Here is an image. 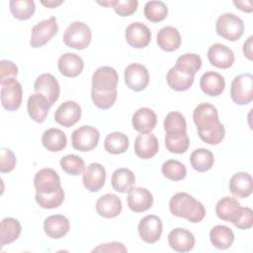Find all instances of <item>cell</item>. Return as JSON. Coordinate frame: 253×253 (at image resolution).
Returning a JSON list of instances; mask_svg holds the SVG:
<instances>
[{"instance_id": "obj_1", "label": "cell", "mask_w": 253, "mask_h": 253, "mask_svg": "<svg viewBox=\"0 0 253 253\" xmlns=\"http://www.w3.org/2000/svg\"><path fill=\"white\" fill-rule=\"evenodd\" d=\"M169 210L173 215L186 218L193 223L200 222L206 215L203 204L184 192H179L170 199Z\"/></svg>"}, {"instance_id": "obj_2", "label": "cell", "mask_w": 253, "mask_h": 253, "mask_svg": "<svg viewBox=\"0 0 253 253\" xmlns=\"http://www.w3.org/2000/svg\"><path fill=\"white\" fill-rule=\"evenodd\" d=\"M62 39L68 47L81 50L90 44L92 32L87 24L76 21L66 28Z\"/></svg>"}, {"instance_id": "obj_3", "label": "cell", "mask_w": 253, "mask_h": 253, "mask_svg": "<svg viewBox=\"0 0 253 253\" xmlns=\"http://www.w3.org/2000/svg\"><path fill=\"white\" fill-rule=\"evenodd\" d=\"M216 34L230 42L238 41L244 33V23L242 19L232 13L220 15L215 23Z\"/></svg>"}, {"instance_id": "obj_4", "label": "cell", "mask_w": 253, "mask_h": 253, "mask_svg": "<svg viewBox=\"0 0 253 253\" xmlns=\"http://www.w3.org/2000/svg\"><path fill=\"white\" fill-rule=\"evenodd\" d=\"M231 100L240 106L249 104L253 99V76L242 73L234 77L230 86Z\"/></svg>"}, {"instance_id": "obj_5", "label": "cell", "mask_w": 253, "mask_h": 253, "mask_svg": "<svg viewBox=\"0 0 253 253\" xmlns=\"http://www.w3.org/2000/svg\"><path fill=\"white\" fill-rule=\"evenodd\" d=\"M100 138L98 129L91 126H82L76 128L71 134V144L76 150L85 152L93 150Z\"/></svg>"}, {"instance_id": "obj_6", "label": "cell", "mask_w": 253, "mask_h": 253, "mask_svg": "<svg viewBox=\"0 0 253 253\" xmlns=\"http://www.w3.org/2000/svg\"><path fill=\"white\" fill-rule=\"evenodd\" d=\"M58 32V25L55 17L42 20L32 28L30 44L37 48L46 44Z\"/></svg>"}, {"instance_id": "obj_7", "label": "cell", "mask_w": 253, "mask_h": 253, "mask_svg": "<svg viewBox=\"0 0 253 253\" xmlns=\"http://www.w3.org/2000/svg\"><path fill=\"white\" fill-rule=\"evenodd\" d=\"M193 120L198 131L209 130L220 123L216 108L209 103L199 104L195 108Z\"/></svg>"}, {"instance_id": "obj_8", "label": "cell", "mask_w": 253, "mask_h": 253, "mask_svg": "<svg viewBox=\"0 0 253 253\" xmlns=\"http://www.w3.org/2000/svg\"><path fill=\"white\" fill-rule=\"evenodd\" d=\"M1 103L5 110L16 111L20 108L23 98V88L15 78L1 84Z\"/></svg>"}, {"instance_id": "obj_9", "label": "cell", "mask_w": 253, "mask_h": 253, "mask_svg": "<svg viewBox=\"0 0 253 253\" xmlns=\"http://www.w3.org/2000/svg\"><path fill=\"white\" fill-rule=\"evenodd\" d=\"M125 82L130 90L142 91L149 82L148 70L142 64L131 63L125 69Z\"/></svg>"}, {"instance_id": "obj_10", "label": "cell", "mask_w": 253, "mask_h": 253, "mask_svg": "<svg viewBox=\"0 0 253 253\" xmlns=\"http://www.w3.org/2000/svg\"><path fill=\"white\" fill-rule=\"evenodd\" d=\"M162 220L159 216L148 214L142 217L138 223L140 238L146 243H155L162 234Z\"/></svg>"}, {"instance_id": "obj_11", "label": "cell", "mask_w": 253, "mask_h": 253, "mask_svg": "<svg viewBox=\"0 0 253 253\" xmlns=\"http://www.w3.org/2000/svg\"><path fill=\"white\" fill-rule=\"evenodd\" d=\"M119 75L111 66H101L92 76V89L97 91H112L117 89Z\"/></svg>"}, {"instance_id": "obj_12", "label": "cell", "mask_w": 253, "mask_h": 253, "mask_svg": "<svg viewBox=\"0 0 253 253\" xmlns=\"http://www.w3.org/2000/svg\"><path fill=\"white\" fill-rule=\"evenodd\" d=\"M34 186L36 193L50 194L61 187L60 178L53 169L43 168L38 171L35 175Z\"/></svg>"}, {"instance_id": "obj_13", "label": "cell", "mask_w": 253, "mask_h": 253, "mask_svg": "<svg viewBox=\"0 0 253 253\" xmlns=\"http://www.w3.org/2000/svg\"><path fill=\"white\" fill-rule=\"evenodd\" d=\"M34 89L36 93L43 95L50 106H52L58 99L60 94V87L56 78L50 73L41 74L35 81Z\"/></svg>"}, {"instance_id": "obj_14", "label": "cell", "mask_w": 253, "mask_h": 253, "mask_svg": "<svg viewBox=\"0 0 253 253\" xmlns=\"http://www.w3.org/2000/svg\"><path fill=\"white\" fill-rule=\"evenodd\" d=\"M125 37L130 46L143 48L147 46L151 41V32L143 23L133 22L126 27Z\"/></svg>"}, {"instance_id": "obj_15", "label": "cell", "mask_w": 253, "mask_h": 253, "mask_svg": "<svg viewBox=\"0 0 253 253\" xmlns=\"http://www.w3.org/2000/svg\"><path fill=\"white\" fill-rule=\"evenodd\" d=\"M81 119V107L74 101H65L54 113V121L65 127H70Z\"/></svg>"}, {"instance_id": "obj_16", "label": "cell", "mask_w": 253, "mask_h": 253, "mask_svg": "<svg viewBox=\"0 0 253 253\" xmlns=\"http://www.w3.org/2000/svg\"><path fill=\"white\" fill-rule=\"evenodd\" d=\"M153 205V196L145 188L131 187L127 191V206L134 212H142Z\"/></svg>"}, {"instance_id": "obj_17", "label": "cell", "mask_w": 253, "mask_h": 253, "mask_svg": "<svg viewBox=\"0 0 253 253\" xmlns=\"http://www.w3.org/2000/svg\"><path fill=\"white\" fill-rule=\"evenodd\" d=\"M208 58L211 65L226 69L233 65L235 57L233 51L222 43H213L208 50Z\"/></svg>"}, {"instance_id": "obj_18", "label": "cell", "mask_w": 253, "mask_h": 253, "mask_svg": "<svg viewBox=\"0 0 253 253\" xmlns=\"http://www.w3.org/2000/svg\"><path fill=\"white\" fill-rule=\"evenodd\" d=\"M106 181V170L100 163H91L83 172L82 182L90 192L100 191Z\"/></svg>"}, {"instance_id": "obj_19", "label": "cell", "mask_w": 253, "mask_h": 253, "mask_svg": "<svg viewBox=\"0 0 253 253\" xmlns=\"http://www.w3.org/2000/svg\"><path fill=\"white\" fill-rule=\"evenodd\" d=\"M195 236L188 229L177 227L168 234V243L170 247L177 252H189L195 246Z\"/></svg>"}, {"instance_id": "obj_20", "label": "cell", "mask_w": 253, "mask_h": 253, "mask_svg": "<svg viewBox=\"0 0 253 253\" xmlns=\"http://www.w3.org/2000/svg\"><path fill=\"white\" fill-rule=\"evenodd\" d=\"M159 148L157 137L151 133H140L134 140V152L141 159L152 158Z\"/></svg>"}, {"instance_id": "obj_21", "label": "cell", "mask_w": 253, "mask_h": 253, "mask_svg": "<svg viewBox=\"0 0 253 253\" xmlns=\"http://www.w3.org/2000/svg\"><path fill=\"white\" fill-rule=\"evenodd\" d=\"M50 107L47 99L39 93L31 95L27 102V110L30 118L40 124L45 121Z\"/></svg>"}, {"instance_id": "obj_22", "label": "cell", "mask_w": 253, "mask_h": 253, "mask_svg": "<svg viewBox=\"0 0 253 253\" xmlns=\"http://www.w3.org/2000/svg\"><path fill=\"white\" fill-rule=\"evenodd\" d=\"M122 201L115 194H106L100 197L96 203L97 213L105 218H114L122 212Z\"/></svg>"}, {"instance_id": "obj_23", "label": "cell", "mask_w": 253, "mask_h": 253, "mask_svg": "<svg viewBox=\"0 0 253 253\" xmlns=\"http://www.w3.org/2000/svg\"><path fill=\"white\" fill-rule=\"evenodd\" d=\"M70 224L66 216L62 214H52L43 221V230L51 239H59L67 234Z\"/></svg>"}, {"instance_id": "obj_24", "label": "cell", "mask_w": 253, "mask_h": 253, "mask_svg": "<svg viewBox=\"0 0 253 253\" xmlns=\"http://www.w3.org/2000/svg\"><path fill=\"white\" fill-rule=\"evenodd\" d=\"M132 127L140 132L147 133L154 129L157 123V117L153 110L149 108H139L134 112L131 119Z\"/></svg>"}, {"instance_id": "obj_25", "label": "cell", "mask_w": 253, "mask_h": 253, "mask_svg": "<svg viewBox=\"0 0 253 253\" xmlns=\"http://www.w3.org/2000/svg\"><path fill=\"white\" fill-rule=\"evenodd\" d=\"M57 67L63 76L73 78L77 77L82 72L84 68V62L79 55L66 52L58 58Z\"/></svg>"}, {"instance_id": "obj_26", "label": "cell", "mask_w": 253, "mask_h": 253, "mask_svg": "<svg viewBox=\"0 0 253 253\" xmlns=\"http://www.w3.org/2000/svg\"><path fill=\"white\" fill-rule=\"evenodd\" d=\"M200 87L206 95L217 97L225 88V80L219 73L208 71L202 75L200 79Z\"/></svg>"}, {"instance_id": "obj_27", "label": "cell", "mask_w": 253, "mask_h": 253, "mask_svg": "<svg viewBox=\"0 0 253 253\" xmlns=\"http://www.w3.org/2000/svg\"><path fill=\"white\" fill-rule=\"evenodd\" d=\"M229 191L237 198H247L253 191V180L246 172L235 173L229 180Z\"/></svg>"}, {"instance_id": "obj_28", "label": "cell", "mask_w": 253, "mask_h": 253, "mask_svg": "<svg viewBox=\"0 0 253 253\" xmlns=\"http://www.w3.org/2000/svg\"><path fill=\"white\" fill-rule=\"evenodd\" d=\"M157 44L165 51H174L181 45V35L179 31L172 27L166 26L157 33Z\"/></svg>"}, {"instance_id": "obj_29", "label": "cell", "mask_w": 253, "mask_h": 253, "mask_svg": "<svg viewBox=\"0 0 253 253\" xmlns=\"http://www.w3.org/2000/svg\"><path fill=\"white\" fill-rule=\"evenodd\" d=\"M240 203L233 197L221 198L215 206V213L218 218L232 222L240 211Z\"/></svg>"}, {"instance_id": "obj_30", "label": "cell", "mask_w": 253, "mask_h": 253, "mask_svg": "<svg viewBox=\"0 0 253 253\" xmlns=\"http://www.w3.org/2000/svg\"><path fill=\"white\" fill-rule=\"evenodd\" d=\"M42 143L48 151L58 152L65 148L67 144V138L61 129L51 127L42 133Z\"/></svg>"}, {"instance_id": "obj_31", "label": "cell", "mask_w": 253, "mask_h": 253, "mask_svg": "<svg viewBox=\"0 0 253 253\" xmlns=\"http://www.w3.org/2000/svg\"><path fill=\"white\" fill-rule=\"evenodd\" d=\"M195 76L187 74L179 69H177L175 66L171 67L167 73L166 80L168 86L178 92L186 91L191 88V86L194 83Z\"/></svg>"}, {"instance_id": "obj_32", "label": "cell", "mask_w": 253, "mask_h": 253, "mask_svg": "<svg viewBox=\"0 0 253 253\" xmlns=\"http://www.w3.org/2000/svg\"><path fill=\"white\" fill-rule=\"evenodd\" d=\"M22 226L18 219L5 217L0 224V245L5 246L14 242L21 234Z\"/></svg>"}, {"instance_id": "obj_33", "label": "cell", "mask_w": 253, "mask_h": 253, "mask_svg": "<svg viewBox=\"0 0 253 253\" xmlns=\"http://www.w3.org/2000/svg\"><path fill=\"white\" fill-rule=\"evenodd\" d=\"M210 240L217 249H227L234 241L233 231L225 225H215L210 231Z\"/></svg>"}, {"instance_id": "obj_34", "label": "cell", "mask_w": 253, "mask_h": 253, "mask_svg": "<svg viewBox=\"0 0 253 253\" xmlns=\"http://www.w3.org/2000/svg\"><path fill=\"white\" fill-rule=\"evenodd\" d=\"M112 187L116 192L126 193L135 183V177L131 170L127 168H119L114 171L111 179Z\"/></svg>"}, {"instance_id": "obj_35", "label": "cell", "mask_w": 253, "mask_h": 253, "mask_svg": "<svg viewBox=\"0 0 253 253\" xmlns=\"http://www.w3.org/2000/svg\"><path fill=\"white\" fill-rule=\"evenodd\" d=\"M129 145V140L126 134L115 131L109 133L104 141L105 150L111 154H121L127 150Z\"/></svg>"}, {"instance_id": "obj_36", "label": "cell", "mask_w": 253, "mask_h": 253, "mask_svg": "<svg viewBox=\"0 0 253 253\" xmlns=\"http://www.w3.org/2000/svg\"><path fill=\"white\" fill-rule=\"evenodd\" d=\"M190 162L196 171L206 172L213 166L214 157L209 149L198 148L190 155Z\"/></svg>"}, {"instance_id": "obj_37", "label": "cell", "mask_w": 253, "mask_h": 253, "mask_svg": "<svg viewBox=\"0 0 253 253\" xmlns=\"http://www.w3.org/2000/svg\"><path fill=\"white\" fill-rule=\"evenodd\" d=\"M189 145L190 139L187 132L166 133L165 135V146L171 153L182 154L188 150Z\"/></svg>"}, {"instance_id": "obj_38", "label": "cell", "mask_w": 253, "mask_h": 253, "mask_svg": "<svg viewBox=\"0 0 253 253\" xmlns=\"http://www.w3.org/2000/svg\"><path fill=\"white\" fill-rule=\"evenodd\" d=\"M9 8L14 18L22 21L30 19L36 11L35 2L32 0H11Z\"/></svg>"}, {"instance_id": "obj_39", "label": "cell", "mask_w": 253, "mask_h": 253, "mask_svg": "<svg viewBox=\"0 0 253 253\" xmlns=\"http://www.w3.org/2000/svg\"><path fill=\"white\" fill-rule=\"evenodd\" d=\"M175 67L187 74L195 76L202 67V58L196 53H185L177 58Z\"/></svg>"}, {"instance_id": "obj_40", "label": "cell", "mask_w": 253, "mask_h": 253, "mask_svg": "<svg viewBox=\"0 0 253 253\" xmlns=\"http://www.w3.org/2000/svg\"><path fill=\"white\" fill-rule=\"evenodd\" d=\"M143 13L148 21L158 23L167 17L168 8L162 1H148L144 5Z\"/></svg>"}, {"instance_id": "obj_41", "label": "cell", "mask_w": 253, "mask_h": 253, "mask_svg": "<svg viewBox=\"0 0 253 253\" xmlns=\"http://www.w3.org/2000/svg\"><path fill=\"white\" fill-rule=\"evenodd\" d=\"M161 171L163 176L171 181L183 180L187 175V169L185 165L175 159L166 160L162 164Z\"/></svg>"}, {"instance_id": "obj_42", "label": "cell", "mask_w": 253, "mask_h": 253, "mask_svg": "<svg viewBox=\"0 0 253 253\" xmlns=\"http://www.w3.org/2000/svg\"><path fill=\"white\" fill-rule=\"evenodd\" d=\"M35 199L37 204L42 209H56L61 206L64 201V191L60 187L58 190L50 194L36 193Z\"/></svg>"}, {"instance_id": "obj_43", "label": "cell", "mask_w": 253, "mask_h": 253, "mask_svg": "<svg viewBox=\"0 0 253 253\" xmlns=\"http://www.w3.org/2000/svg\"><path fill=\"white\" fill-rule=\"evenodd\" d=\"M163 126L166 133L187 132V123L185 117L179 112L168 113L164 120Z\"/></svg>"}, {"instance_id": "obj_44", "label": "cell", "mask_w": 253, "mask_h": 253, "mask_svg": "<svg viewBox=\"0 0 253 253\" xmlns=\"http://www.w3.org/2000/svg\"><path fill=\"white\" fill-rule=\"evenodd\" d=\"M60 167L61 169L69 175L77 176L83 174L85 170V162L84 160L75 154L65 155L60 159Z\"/></svg>"}, {"instance_id": "obj_45", "label": "cell", "mask_w": 253, "mask_h": 253, "mask_svg": "<svg viewBox=\"0 0 253 253\" xmlns=\"http://www.w3.org/2000/svg\"><path fill=\"white\" fill-rule=\"evenodd\" d=\"M117 89L112 91H97L93 89L91 90V97L94 105L102 110L113 107L117 100Z\"/></svg>"}, {"instance_id": "obj_46", "label": "cell", "mask_w": 253, "mask_h": 253, "mask_svg": "<svg viewBox=\"0 0 253 253\" xmlns=\"http://www.w3.org/2000/svg\"><path fill=\"white\" fill-rule=\"evenodd\" d=\"M198 134L204 142L211 145H216L223 140L225 135V129L223 125L219 123L218 125H216L209 130L198 131Z\"/></svg>"}, {"instance_id": "obj_47", "label": "cell", "mask_w": 253, "mask_h": 253, "mask_svg": "<svg viewBox=\"0 0 253 253\" xmlns=\"http://www.w3.org/2000/svg\"><path fill=\"white\" fill-rule=\"evenodd\" d=\"M138 2L136 0H113L112 7L114 11L122 17L132 15L137 10Z\"/></svg>"}, {"instance_id": "obj_48", "label": "cell", "mask_w": 253, "mask_h": 253, "mask_svg": "<svg viewBox=\"0 0 253 253\" xmlns=\"http://www.w3.org/2000/svg\"><path fill=\"white\" fill-rule=\"evenodd\" d=\"M233 225L239 229H248L253 225V211L250 208H240L239 213L232 221Z\"/></svg>"}, {"instance_id": "obj_49", "label": "cell", "mask_w": 253, "mask_h": 253, "mask_svg": "<svg viewBox=\"0 0 253 253\" xmlns=\"http://www.w3.org/2000/svg\"><path fill=\"white\" fill-rule=\"evenodd\" d=\"M16 166V156L9 148L1 149V159H0V172L9 173Z\"/></svg>"}, {"instance_id": "obj_50", "label": "cell", "mask_w": 253, "mask_h": 253, "mask_svg": "<svg viewBox=\"0 0 253 253\" xmlns=\"http://www.w3.org/2000/svg\"><path fill=\"white\" fill-rule=\"evenodd\" d=\"M18 75V67L16 64L10 60H1L0 61V83L16 78Z\"/></svg>"}, {"instance_id": "obj_51", "label": "cell", "mask_w": 253, "mask_h": 253, "mask_svg": "<svg viewBox=\"0 0 253 253\" xmlns=\"http://www.w3.org/2000/svg\"><path fill=\"white\" fill-rule=\"evenodd\" d=\"M126 246L122 242H110L100 244L92 250V252H126Z\"/></svg>"}, {"instance_id": "obj_52", "label": "cell", "mask_w": 253, "mask_h": 253, "mask_svg": "<svg viewBox=\"0 0 253 253\" xmlns=\"http://www.w3.org/2000/svg\"><path fill=\"white\" fill-rule=\"evenodd\" d=\"M233 4L241 11L246 13H251L253 11L251 1H233Z\"/></svg>"}, {"instance_id": "obj_53", "label": "cell", "mask_w": 253, "mask_h": 253, "mask_svg": "<svg viewBox=\"0 0 253 253\" xmlns=\"http://www.w3.org/2000/svg\"><path fill=\"white\" fill-rule=\"evenodd\" d=\"M252 41L253 37L250 36L243 44V53L249 60H252Z\"/></svg>"}, {"instance_id": "obj_54", "label": "cell", "mask_w": 253, "mask_h": 253, "mask_svg": "<svg viewBox=\"0 0 253 253\" xmlns=\"http://www.w3.org/2000/svg\"><path fill=\"white\" fill-rule=\"evenodd\" d=\"M63 1H58V2H55V1H42V4L48 7V8H55L56 6H59L60 4H62Z\"/></svg>"}]
</instances>
